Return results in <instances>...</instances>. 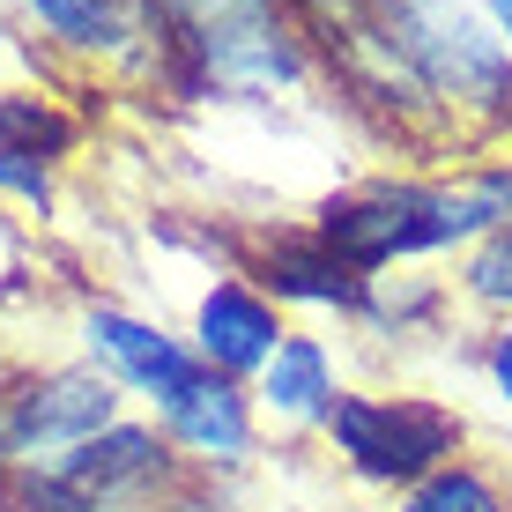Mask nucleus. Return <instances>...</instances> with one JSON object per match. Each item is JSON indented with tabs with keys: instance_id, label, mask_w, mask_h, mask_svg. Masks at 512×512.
<instances>
[{
	"instance_id": "nucleus-1",
	"label": "nucleus",
	"mask_w": 512,
	"mask_h": 512,
	"mask_svg": "<svg viewBox=\"0 0 512 512\" xmlns=\"http://www.w3.org/2000/svg\"><path fill=\"white\" fill-rule=\"evenodd\" d=\"M512 223V156H483L461 171H379L312 208V231L357 275L461 260L475 238Z\"/></svg>"
},
{
	"instance_id": "nucleus-2",
	"label": "nucleus",
	"mask_w": 512,
	"mask_h": 512,
	"mask_svg": "<svg viewBox=\"0 0 512 512\" xmlns=\"http://www.w3.org/2000/svg\"><path fill=\"white\" fill-rule=\"evenodd\" d=\"M134 8L179 97H290L312 82V45L290 0H134Z\"/></svg>"
},
{
	"instance_id": "nucleus-3",
	"label": "nucleus",
	"mask_w": 512,
	"mask_h": 512,
	"mask_svg": "<svg viewBox=\"0 0 512 512\" xmlns=\"http://www.w3.org/2000/svg\"><path fill=\"white\" fill-rule=\"evenodd\" d=\"M320 453L372 498H401L431 468L468 453V416L438 394H409V386H349L334 401Z\"/></svg>"
},
{
	"instance_id": "nucleus-4",
	"label": "nucleus",
	"mask_w": 512,
	"mask_h": 512,
	"mask_svg": "<svg viewBox=\"0 0 512 512\" xmlns=\"http://www.w3.org/2000/svg\"><path fill=\"white\" fill-rule=\"evenodd\" d=\"M193 483H201V475H193L179 461V446L156 431V416L127 409L119 423H104L97 438L67 446L60 461L0 483V498H8V512H134V505L179 498Z\"/></svg>"
},
{
	"instance_id": "nucleus-5",
	"label": "nucleus",
	"mask_w": 512,
	"mask_h": 512,
	"mask_svg": "<svg viewBox=\"0 0 512 512\" xmlns=\"http://www.w3.org/2000/svg\"><path fill=\"white\" fill-rule=\"evenodd\" d=\"M379 23L401 67L431 90L446 119L512 127V52L483 8H468V0H379Z\"/></svg>"
},
{
	"instance_id": "nucleus-6",
	"label": "nucleus",
	"mask_w": 512,
	"mask_h": 512,
	"mask_svg": "<svg viewBox=\"0 0 512 512\" xmlns=\"http://www.w3.org/2000/svg\"><path fill=\"white\" fill-rule=\"evenodd\" d=\"M127 416V394L97 364H45V372L0 379V483L60 461L67 446L97 438L104 423Z\"/></svg>"
},
{
	"instance_id": "nucleus-7",
	"label": "nucleus",
	"mask_w": 512,
	"mask_h": 512,
	"mask_svg": "<svg viewBox=\"0 0 512 512\" xmlns=\"http://www.w3.org/2000/svg\"><path fill=\"white\" fill-rule=\"evenodd\" d=\"M156 431L179 446V461L201 475V483H231L260 461V409H253V386L245 379H223L208 372V364H193V379L179 394L164 401V409H149Z\"/></svg>"
},
{
	"instance_id": "nucleus-8",
	"label": "nucleus",
	"mask_w": 512,
	"mask_h": 512,
	"mask_svg": "<svg viewBox=\"0 0 512 512\" xmlns=\"http://www.w3.org/2000/svg\"><path fill=\"white\" fill-rule=\"evenodd\" d=\"M238 275H253L260 290L275 297L282 312H305V320H334V327H357L364 312V282L334 245L312 231V223H275V231H253V245H245Z\"/></svg>"
},
{
	"instance_id": "nucleus-9",
	"label": "nucleus",
	"mask_w": 512,
	"mask_h": 512,
	"mask_svg": "<svg viewBox=\"0 0 512 512\" xmlns=\"http://www.w3.org/2000/svg\"><path fill=\"white\" fill-rule=\"evenodd\" d=\"M82 364H97L104 379L119 386L141 409H164L171 394L193 379V342L179 327L149 320V312H127V305H82Z\"/></svg>"
},
{
	"instance_id": "nucleus-10",
	"label": "nucleus",
	"mask_w": 512,
	"mask_h": 512,
	"mask_svg": "<svg viewBox=\"0 0 512 512\" xmlns=\"http://www.w3.org/2000/svg\"><path fill=\"white\" fill-rule=\"evenodd\" d=\"M290 327H297L290 312H282L253 275L231 268V275H208V282H201V297H193V312H186L179 334L193 342V357H201L208 372L253 386L260 364L282 349V334H290Z\"/></svg>"
},
{
	"instance_id": "nucleus-11",
	"label": "nucleus",
	"mask_w": 512,
	"mask_h": 512,
	"mask_svg": "<svg viewBox=\"0 0 512 512\" xmlns=\"http://www.w3.org/2000/svg\"><path fill=\"white\" fill-rule=\"evenodd\" d=\"M342 394H349L342 349H334V334H320V327H290L282 349L260 364V379H253L260 423H275V431H290V438H320Z\"/></svg>"
},
{
	"instance_id": "nucleus-12",
	"label": "nucleus",
	"mask_w": 512,
	"mask_h": 512,
	"mask_svg": "<svg viewBox=\"0 0 512 512\" xmlns=\"http://www.w3.org/2000/svg\"><path fill=\"white\" fill-rule=\"evenodd\" d=\"M453 305H461V297H453V275H431V268H386V275L364 282L357 334L409 349V342H423V334H446Z\"/></svg>"
},
{
	"instance_id": "nucleus-13",
	"label": "nucleus",
	"mask_w": 512,
	"mask_h": 512,
	"mask_svg": "<svg viewBox=\"0 0 512 512\" xmlns=\"http://www.w3.org/2000/svg\"><path fill=\"white\" fill-rule=\"evenodd\" d=\"M23 8L52 30V45L97 52V60H119V52H134L141 38H149L134 0H23Z\"/></svg>"
},
{
	"instance_id": "nucleus-14",
	"label": "nucleus",
	"mask_w": 512,
	"mask_h": 512,
	"mask_svg": "<svg viewBox=\"0 0 512 512\" xmlns=\"http://www.w3.org/2000/svg\"><path fill=\"white\" fill-rule=\"evenodd\" d=\"M394 512H512V475H498L490 461L461 453V461L431 468L416 490H401Z\"/></svg>"
},
{
	"instance_id": "nucleus-15",
	"label": "nucleus",
	"mask_w": 512,
	"mask_h": 512,
	"mask_svg": "<svg viewBox=\"0 0 512 512\" xmlns=\"http://www.w3.org/2000/svg\"><path fill=\"white\" fill-rule=\"evenodd\" d=\"M453 297L475 312L483 327H505L512 320V223L490 238H475L461 260H453Z\"/></svg>"
},
{
	"instance_id": "nucleus-16",
	"label": "nucleus",
	"mask_w": 512,
	"mask_h": 512,
	"mask_svg": "<svg viewBox=\"0 0 512 512\" xmlns=\"http://www.w3.org/2000/svg\"><path fill=\"white\" fill-rule=\"evenodd\" d=\"M0 141H8V149H23V156H38V164H60V156L82 141V127H75L52 97H15V90H0Z\"/></svg>"
},
{
	"instance_id": "nucleus-17",
	"label": "nucleus",
	"mask_w": 512,
	"mask_h": 512,
	"mask_svg": "<svg viewBox=\"0 0 512 512\" xmlns=\"http://www.w3.org/2000/svg\"><path fill=\"white\" fill-rule=\"evenodd\" d=\"M468 372H475V386H483V401H490V409H498V416H512V320L475 334V349H468Z\"/></svg>"
},
{
	"instance_id": "nucleus-18",
	"label": "nucleus",
	"mask_w": 512,
	"mask_h": 512,
	"mask_svg": "<svg viewBox=\"0 0 512 512\" xmlns=\"http://www.w3.org/2000/svg\"><path fill=\"white\" fill-rule=\"evenodd\" d=\"M0 201H23V208H52V164H38V156H23V149H8L0 141Z\"/></svg>"
},
{
	"instance_id": "nucleus-19",
	"label": "nucleus",
	"mask_w": 512,
	"mask_h": 512,
	"mask_svg": "<svg viewBox=\"0 0 512 512\" xmlns=\"http://www.w3.org/2000/svg\"><path fill=\"white\" fill-rule=\"evenodd\" d=\"M216 490H223V483H193V490H179V498H164V505H134V512H216Z\"/></svg>"
},
{
	"instance_id": "nucleus-20",
	"label": "nucleus",
	"mask_w": 512,
	"mask_h": 512,
	"mask_svg": "<svg viewBox=\"0 0 512 512\" xmlns=\"http://www.w3.org/2000/svg\"><path fill=\"white\" fill-rule=\"evenodd\" d=\"M475 8L490 15V30H498V38H505V52H512V0H475Z\"/></svg>"
},
{
	"instance_id": "nucleus-21",
	"label": "nucleus",
	"mask_w": 512,
	"mask_h": 512,
	"mask_svg": "<svg viewBox=\"0 0 512 512\" xmlns=\"http://www.w3.org/2000/svg\"><path fill=\"white\" fill-rule=\"evenodd\" d=\"M0 512H8V498H0Z\"/></svg>"
}]
</instances>
